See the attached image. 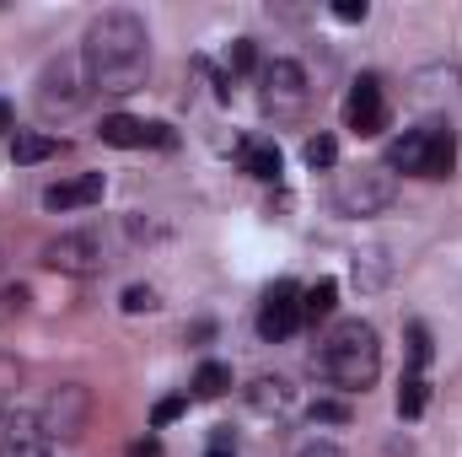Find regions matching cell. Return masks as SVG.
<instances>
[{
  "label": "cell",
  "mask_w": 462,
  "mask_h": 457,
  "mask_svg": "<svg viewBox=\"0 0 462 457\" xmlns=\"http://www.w3.org/2000/svg\"><path fill=\"white\" fill-rule=\"evenodd\" d=\"M81 65L87 81L103 92H140L145 70H151V33L134 11H103L92 16L87 38H81Z\"/></svg>",
  "instance_id": "obj_1"
},
{
  "label": "cell",
  "mask_w": 462,
  "mask_h": 457,
  "mask_svg": "<svg viewBox=\"0 0 462 457\" xmlns=\"http://www.w3.org/2000/svg\"><path fill=\"white\" fill-rule=\"evenodd\" d=\"M318 371L334 382V387H345V393H365L376 377H382V334L371 329V323H360V318H349L339 323L323 350H318Z\"/></svg>",
  "instance_id": "obj_2"
},
{
  "label": "cell",
  "mask_w": 462,
  "mask_h": 457,
  "mask_svg": "<svg viewBox=\"0 0 462 457\" xmlns=\"http://www.w3.org/2000/svg\"><path fill=\"white\" fill-rule=\"evenodd\" d=\"M387 167L414 173V178H452L457 167V129L447 124H414L387 145Z\"/></svg>",
  "instance_id": "obj_3"
},
{
  "label": "cell",
  "mask_w": 462,
  "mask_h": 457,
  "mask_svg": "<svg viewBox=\"0 0 462 457\" xmlns=\"http://www.w3.org/2000/svg\"><path fill=\"white\" fill-rule=\"evenodd\" d=\"M398 200V178L387 167H360V173H339L334 183V205L345 216H382Z\"/></svg>",
  "instance_id": "obj_4"
},
{
  "label": "cell",
  "mask_w": 462,
  "mask_h": 457,
  "mask_svg": "<svg viewBox=\"0 0 462 457\" xmlns=\"http://www.w3.org/2000/svg\"><path fill=\"white\" fill-rule=\"evenodd\" d=\"M87 65L81 60H54L43 76H38V114H76L81 98H87Z\"/></svg>",
  "instance_id": "obj_5"
},
{
  "label": "cell",
  "mask_w": 462,
  "mask_h": 457,
  "mask_svg": "<svg viewBox=\"0 0 462 457\" xmlns=\"http://www.w3.org/2000/svg\"><path fill=\"white\" fill-rule=\"evenodd\" d=\"M307 70L296 65V60H274V65H263V108L274 118H296L307 108Z\"/></svg>",
  "instance_id": "obj_6"
},
{
  "label": "cell",
  "mask_w": 462,
  "mask_h": 457,
  "mask_svg": "<svg viewBox=\"0 0 462 457\" xmlns=\"http://www.w3.org/2000/svg\"><path fill=\"white\" fill-rule=\"evenodd\" d=\"M296 329H301V291L291 280H274L263 291V302H258V334L269 344H280V340H291Z\"/></svg>",
  "instance_id": "obj_7"
},
{
  "label": "cell",
  "mask_w": 462,
  "mask_h": 457,
  "mask_svg": "<svg viewBox=\"0 0 462 457\" xmlns=\"http://www.w3.org/2000/svg\"><path fill=\"white\" fill-rule=\"evenodd\" d=\"M43 264L60 269V275H97L103 269V242H97V231H60L43 247Z\"/></svg>",
  "instance_id": "obj_8"
},
{
  "label": "cell",
  "mask_w": 462,
  "mask_h": 457,
  "mask_svg": "<svg viewBox=\"0 0 462 457\" xmlns=\"http://www.w3.org/2000/svg\"><path fill=\"white\" fill-rule=\"evenodd\" d=\"M345 124L360 135V140H371V135H382V129H387V92H382V81H376V76H360V81L349 87Z\"/></svg>",
  "instance_id": "obj_9"
},
{
  "label": "cell",
  "mask_w": 462,
  "mask_h": 457,
  "mask_svg": "<svg viewBox=\"0 0 462 457\" xmlns=\"http://www.w3.org/2000/svg\"><path fill=\"white\" fill-rule=\"evenodd\" d=\"M87 409H92V398H87V387H81V382H70V387H60V393L49 398V409H43L38 420H43V431H49V442H54V436H65V442H76V436L87 431Z\"/></svg>",
  "instance_id": "obj_10"
},
{
  "label": "cell",
  "mask_w": 462,
  "mask_h": 457,
  "mask_svg": "<svg viewBox=\"0 0 462 457\" xmlns=\"http://www.w3.org/2000/svg\"><path fill=\"white\" fill-rule=\"evenodd\" d=\"M97 135H103V145H118V151H134V145H162V151H172V145H178L172 124H145V118H129V114H108Z\"/></svg>",
  "instance_id": "obj_11"
},
{
  "label": "cell",
  "mask_w": 462,
  "mask_h": 457,
  "mask_svg": "<svg viewBox=\"0 0 462 457\" xmlns=\"http://www.w3.org/2000/svg\"><path fill=\"white\" fill-rule=\"evenodd\" d=\"M0 457H49V431L38 415H11L0 431Z\"/></svg>",
  "instance_id": "obj_12"
},
{
  "label": "cell",
  "mask_w": 462,
  "mask_h": 457,
  "mask_svg": "<svg viewBox=\"0 0 462 457\" xmlns=\"http://www.w3.org/2000/svg\"><path fill=\"white\" fill-rule=\"evenodd\" d=\"M103 173H81V178H65L54 189H43V210H81V205H97L103 200Z\"/></svg>",
  "instance_id": "obj_13"
},
{
  "label": "cell",
  "mask_w": 462,
  "mask_h": 457,
  "mask_svg": "<svg viewBox=\"0 0 462 457\" xmlns=\"http://www.w3.org/2000/svg\"><path fill=\"white\" fill-rule=\"evenodd\" d=\"M236 156H242V173H253L263 183H280V173H285V156H280L274 140H242Z\"/></svg>",
  "instance_id": "obj_14"
},
{
  "label": "cell",
  "mask_w": 462,
  "mask_h": 457,
  "mask_svg": "<svg viewBox=\"0 0 462 457\" xmlns=\"http://www.w3.org/2000/svg\"><path fill=\"white\" fill-rule=\"evenodd\" d=\"M334 307H339V280H328V275H323L318 285H307V291H301V323H323Z\"/></svg>",
  "instance_id": "obj_15"
},
{
  "label": "cell",
  "mask_w": 462,
  "mask_h": 457,
  "mask_svg": "<svg viewBox=\"0 0 462 457\" xmlns=\"http://www.w3.org/2000/svg\"><path fill=\"white\" fill-rule=\"evenodd\" d=\"M291 398H296V393H291L285 377H258V382L247 387V404H253L258 415H269V409L280 415V409H291Z\"/></svg>",
  "instance_id": "obj_16"
},
{
  "label": "cell",
  "mask_w": 462,
  "mask_h": 457,
  "mask_svg": "<svg viewBox=\"0 0 462 457\" xmlns=\"http://www.w3.org/2000/svg\"><path fill=\"white\" fill-rule=\"evenodd\" d=\"M54 151H60V140H54V135H43V129H16V140H11V156H16L22 167L49 162Z\"/></svg>",
  "instance_id": "obj_17"
},
{
  "label": "cell",
  "mask_w": 462,
  "mask_h": 457,
  "mask_svg": "<svg viewBox=\"0 0 462 457\" xmlns=\"http://www.w3.org/2000/svg\"><path fill=\"white\" fill-rule=\"evenodd\" d=\"M425 404H430V382L414 371V377H403V387H398V415L403 420H420L425 415Z\"/></svg>",
  "instance_id": "obj_18"
},
{
  "label": "cell",
  "mask_w": 462,
  "mask_h": 457,
  "mask_svg": "<svg viewBox=\"0 0 462 457\" xmlns=\"http://www.w3.org/2000/svg\"><path fill=\"white\" fill-rule=\"evenodd\" d=\"M226 387H231V366H221V360H205L194 371V398H221Z\"/></svg>",
  "instance_id": "obj_19"
},
{
  "label": "cell",
  "mask_w": 462,
  "mask_h": 457,
  "mask_svg": "<svg viewBox=\"0 0 462 457\" xmlns=\"http://www.w3.org/2000/svg\"><path fill=\"white\" fill-rule=\"evenodd\" d=\"M301 156H307L312 173H328V167L339 162V140H334V135H312V140L301 145Z\"/></svg>",
  "instance_id": "obj_20"
},
{
  "label": "cell",
  "mask_w": 462,
  "mask_h": 457,
  "mask_svg": "<svg viewBox=\"0 0 462 457\" xmlns=\"http://www.w3.org/2000/svg\"><path fill=\"white\" fill-rule=\"evenodd\" d=\"M307 415H312V425H349V404L345 398H318Z\"/></svg>",
  "instance_id": "obj_21"
},
{
  "label": "cell",
  "mask_w": 462,
  "mask_h": 457,
  "mask_svg": "<svg viewBox=\"0 0 462 457\" xmlns=\"http://www.w3.org/2000/svg\"><path fill=\"white\" fill-rule=\"evenodd\" d=\"M409 360H414V371L430 360V329L425 323H409Z\"/></svg>",
  "instance_id": "obj_22"
},
{
  "label": "cell",
  "mask_w": 462,
  "mask_h": 457,
  "mask_svg": "<svg viewBox=\"0 0 462 457\" xmlns=\"http://www.w3.org/2000/svg\"><path fill=\"white\" fill-rule=\"evenodd\" d=\"M183 409H189V393H172V398H162V404L151 409V425H172Z\"/></svg>",
  "instance_id": "obj_23"
},
{
  "label": "cell",
  "mask_w": 462,
  "mask_h": 457,
  "mask_svg": "<svg viewBox=\"0 0 462 457\" xmlns=\"http://www.w3.org/2000/svg\"><path fill=\"white\" fill-rule=\"evenodd\" d=\"M124 312H156V291L151 285H129L124 291Z\"/></svg>",
  "instance_id": "obj_24"
},
{
  "label": "cell",
  "mask_w": 462,
  "mask_h": 457,
  "mask_svg": "<svg viewBox=\"0 0 462 457\" xmlns=\"http://www.w3.org/2000/svg\"><path fill=\"white\" fill-rule=\"evenodd\" d=\"M253 65H258L253 38H236V43H231V70H253Z\"/></svg>",
  "instance_id": "obj_25"
},
{
  "label": "cell",
  "mask_w": 462,
  "mask_h": 457,
  "mask_svg": "<svg viewBox=\"0 0 462 457\" xmlns=\"http://www.w3.org/2000/svg\"><path fill=\"white\" fill-rule=\"evenodd\" d=\"M334 16H339V22H365L371 5H365V0H334Z\"/></svg>",
  "instance_id": "obj_26"
},
{
  "label": "cell",
  "mask_w": 462,
  "mask_h": 457,
  "mask_svg": "<svg viewBox=\"0 0 462 457\" xmlns=\"http://www.w3.org/2000/svg\"><path fill=\"white\" fill-rule=\"evenodd\" d=\"M0 302H5V307H0V318L22 312V307H27V285H5V291H0Z\"/></svg>",
  "instance_id": "obj_27"
},
{
  "label": "cell",
  "mask_w": 462,
  "mask_h": 457,
  "mask_svg": "<svg viewBox=\"0 0 462 457\" xmlns=\"http://www.w3.org/2000/svg\"><path fill=\"white\" fill-rule=\"evenodd\" d=\"M296 457H345V452H339L334 442H307V447H301Z\"/></svg>",
  "instance_id": "obj_28"
},
{
  "label": "cell",
  "mask_w": 462,
  "mask_h": 457,
  "mask_svg": "<svg viewBox=\"0 0 462 457\" xmlns=\"http://www.w3.org/2000/svg\"><path fill=\"white\" fill-rule=\"evenodd\" d=\"M129 457H162V447H156V442L145 436V442H134V447H129Z\"/></svg>",
  "instance_id": "obj_29"
},
{
  "label": "cell",
  "mask_w": 462,
  "mask_h": 457,
  "mask_svg": "<svg viewBox=\"0 0 462 457\" xmlns=\"http://www.w3.org/2000/svg\"><path fill=\"white\" fill-rule=\"evenodd\" d=\"M205 457H236V447H210Z\"/></svg>",
  "instance_id": "obj_30"
},
{
  "label": "cell",
  "mask_w": 462,
  "mask_h": 457,
  "mask_svg": "<svg viewBox=\"0 0 462 457\" xmlns=\"http://www.w3.org/2000/svg\"><path fill=\"white\" fill-rule=\"evenodd\" d=\"M0 129H11V103H0Z\"/></svg>",
  "instance_id": "obj_31"
}]
</instances>
